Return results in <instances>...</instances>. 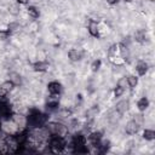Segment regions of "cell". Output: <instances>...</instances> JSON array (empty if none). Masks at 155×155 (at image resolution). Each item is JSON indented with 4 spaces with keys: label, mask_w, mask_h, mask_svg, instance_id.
<instances>
[{
    "label": "cell",
    "mask_w": 155,
    "mask_h": 155,
    "mask_svg": "<svg viewBox=\"0 0 155 155\" xmlns=\"http://www.w3.org/2000/svg\"><path fill=\"white\" fill-rule=\"evenodd\" d=\"M48 145H50V149L52 153L54 154H59V153H63L67 148V142L64 138L62 137H58V136H52L50 138V142H48Z\"/></svg>",
    "instance_id": "obj_1"
},
{
    "label": "cell",
    "mask_w": 155,
    "mask_h": 155,
    "mask_svg": "<svg viewBox=\"0 0 155 155\" xmlns=\"http://www.w3.org/2000/svg\"><path fill=\"white\" fill-rule=\"evenodd\" d=\"M0 130L5 133V134H17L22 128H19V126L10 117V119H6L5 121H1V126H0Z\"/></svg>",
    "instance_id": "obj_2"
},
{
    "label": "cell",
    "mask_w": 155,
    "mask_h": 155,
    "mask_svg": "<svg viewBox=\"0 0 155 155\" xmlns=\"http://www.w3.org/2000/svg\"><path fill=\"white\" fill-rule=\"evenodd\" d=\"M4 143L7 145V150L8 153H17L19 149V143L16 139V136L13 134H6L4 137Z\"/></svg>",
    "instance_id": "obj_3"
},
{
    "label": "cell",
    "mask_w": 155,
    "mask_h": 155,
    "mask_svg": "<svg viewBox=\"0 0 155 155\" xmlns=\"http://www.w3.org/2000/svg\"><path fill=\"white\" fill-rule=\"evenodd\" d=\"M86 142H87V138L85 137V134L82 133H75L71 139H70V145L71 148H78V147H82V145H86Z\"/></svg>",
    "instance_id": "obj_4"
},
{
    "label": "cell",
    "mask_w": 155,
    "mask_h": 155,
    "mask_svg": "<svg viewBox=\"0 0 155 155\" xmlns=\"http://www.w3.org/2000/svg\"><path fill=\"white\" fill-rule=\"evenodd\" d=\"M47 91L52 96H59L62 93V91H63V86H62L61 82L53 80V81H50L47 84Z\"/></svg>",
    "instance_id": "obj_5"
},
{
    "label": "cell",
    "mask_w": 155,
    "mask_h": 155,
    "mask_svg": "<svg viewBox=\"0 0 155 155\" xmlns=\"http://www.w3.org/2000/svg\"><path fill=\"white\" fill-rule=\"evenodd\" d=\"M11 119L19 126V128H25V127H28V126H27V124H28L27 116L23 115L22 113H13L12 116H11Z\"/></svg>",
    "instance_id": "obj_6"
},
{
    "label": "cell",
    "mask_w": 155,
    "mask_h": 155,
    "mask_svg": "<svg viewBox=\"0 0 155 155\" xmlns=\"http://www.w3.org/2000/svg\"><path fill=\"white\" fill-rule=\"evenodd\" d=\"M139 128H140V126L132 119V120H130V121L126 124V126H125V132H126L127 134H130V136H133V134L138 133Z\"/></svg>",
    "instance_id": "obj_7"
},
{
    "label": "cell",
    "mask_w": 155,
    "mask_h": 155,
    "mask_svg": "<svg viewBox=\"0 0 155 155\" xmlns=\"http://www.w3.org/2000/svg\"><path fill=\"white\" fill-rule=\"evenodd\" d=\"M87 29H88V33H90L91 36H93V38H98L99 36V25H98L97 21L90 19L88 25H87Z\"/></svg>",
    "instance_id": "obj_8"
},
{
    "label": "cell",
    "mask_w": 155,
    "mask_h": 155,
    "mask_svg": "<svg viewBox=\"0 0 155 155\" xmlns=\"http://www.w3.org/2000/svg\"><path fill=\"white\" fill-rule=\"evenodd\" d=\"M13 87H15V85H13L10 80L4 81V82L0 85V97H4V96H6L7 93H10V92L13 90Z\"/></svg>",
    "instance_id": "obj_9"
},
{
    "label": "cell",
    "mask_w": 155,
    "mask_h": 155,
    "mask_svg": "<svg viewBox=\"0 0 155 155\" xmlns=\"http://www.w3.org/2000/svg\"><path fill=\"white\" fill-rule=\"evenodd\" d=\"M102 138H103L102 132H99V131H93L88 134V142L91 145H98L99 142L102 140Z\"/></svg>",
    "instance_id": "obj_10"
},
{
    "label": "cell",
    "mask_w": 155,
    "mask_h": 155,
    "mask_svg": "<svg viewBox=\"0 0 155 155\" xmlns=\"http://www.w3.org/2000/svg\"><path fill=\"white\" fill-rule=\"evenodd\" d=\"M148 69H149V65H148L147 62H144V61H138L137 62V64H136V71H137V74L139 76H144L147 74Z\"/></svg>",
    "instance_id": "obj_11"
},
{
    "label": "cell",
    "mask_w": 155,
    "mask_h": 155,
    "mask_svg": "<svg viewBox=\"0 0 155 155\" xmlns=\"http://www.w3.org/2000/svg\"><path fill=\"white\" fill-rule=\"evenodd\" d=\"M82 56H84V52L80 51V50H76V48H71V50H69V52H68V58H69L71 62H78V61H80V59L82 58Z\"/></svg>",
    "instance_id": "obj_12"
},
{
    "label": "cell",
    "mask_w": 155,
    "mask_h": 155,
    "mask_svg": "<svg viewBox=\"0 0 155 155\" xmlns=\"http://www.w3.org/2000/svg\"><path fill=\"white\" fill-rule=\"evenodd\" d=\"M53 97L54 96L51 94V98H48L46 102V109L50 111H56L59 108V101L57 98H53Z\"/></svg>",
    "instance_id": "obj_13"
},
{
    "label": "cell",
    "mask_w": 155,
    "mask_h": 155,
    "mask_svg": "<svg viewBox=\"0 0 155 155\" xmlns=\"http://www.w3.org/2000/svg\"><path fill=\"white\" fill-rule=\"evenodd\" d=\"M128 108H130V103H128V101H127V99H122V101H120V102L116 103L115 110H116L120 115H122V114H125V113L128 110Z\"/></svg>",
    "instance_id": "obj_14"
},
{
    "label": "cell",
    "mask_w": 155,
    "mask_h": 155,
    "mask_svg": "<svg viewBox=\"0 0 155 155\" xmlns=\"http://www.w3.org/2000/svg\"><path fill=\"white\" fill-rule=\"evenodd\" d=\"M31 67H33V69H34L35 71L44 73V71H46V70L48 69V63H47L46 61H36L35 63L31 64Z\"/></svg>",
    "instance_id": "obj_15"
},
{
    "label": "cell",
    "mask_w": 155,
    "mask_h": 155,
    "mask_svg": "<svg viewBox=\"0 0 155 155\" xmlns=\"http://www.w3.org/2000/svg\"><path fill=\"white\" fill-rule=\"evenodd\" d=\"M68 133H69V128H68V126H65L64 124L57 122V130H56V134H54V136L65 138V137L68 136Z\"/></svg>",
    "instance_id": "obj_16"
},
{
    "label": "cell",
    "mask_w": 155,
    "mask_h": 155,
    "mask_svg": "<svg viewBox=\"0 0 155 155\" xmlns=\"http://www.w3.org/2000/svg\"><path fill=\"white\" fill-rule=\"evenodd\" d=\"M8 80L15 85V86H22V84H23V80H22V76L18 74V73H16V71H11L10 74H8Z\"/></svg>",
    "instance_id": "obj_17"
},
{
    "label": "cell",
    "mask_w": 155,
    "mask_h": 155,
    "mask_svg": "<svg viewBox=\"0 0 155 155\" xmlns=\"http://www.w3.org/2000/svg\"><path fill=\"white\" fill-rule=\"evenodd\" d=\"M148 107H149V99L147 97H142V98L138 99V102H137V109L140 113L145 111L148 109Z\"/></svg>",
    "instance_id": "obj_18"
},
{
    "label": "cell",
    "mask_w": 155,
    "mask_h": 155,
    "mask_svg": "<svg viewBox=\"0 0 155 155\" xmlns=\"http://www.w3.org/2000/svg\"><path fill=\"white\" fill-rule=\"evenodd\" d=\"M27 13H28V16H29L30 18H33V19H36V18H39V16H40L39 8H38L36 6H33V5H30V6L27 7Z\"/></svg>",
    "instance_id": "obj_19"
},
{
    "label": "cell",
    "mask_w": 155,
    "mask_h": 155,
    "mask_svg": "<svg viewBox=\"0 0 155 155\" xmlns=\"http://www.w3.org/2000/svg\"><path fill=\"white\" fill-rule=\"evenodd\" d=\"M134 40L137 42H139V44H144L147 41V33H145V30H143V29L137 30L134 33Z\"/></svg>",
    "instance_id": "obj_20"
},
{
    "label": "cell",
    "mask_w": 155,
    "mask_h": 155,
    "mask_svg": "<svg viewBox=\"0 0 155 155\" xmlns=\"http://www.w3.org/2000/svg\"><path fill=\"white\" fill-rule=\"evenodd\" d=\"M117 47H119V54H120V57L126 61L128 58V56H130V52H128L127 46L124 42H120V44H117Z\"/></svg>",
    "instance_id": "obj_21"
},
{
    "label": "cell",
    "mask_w": 155,
    "mask_h": 155,
    "mask_svg": "<svg viewBox=\"0 0 155 155\" xmlns=\"http://www.w3.org/2000/svg\"><path fill=\"white\" fill-rule=\"evenodd\" d=\"M21 5H18L17 2L16 4H11L8 7H7V11H8V13L11 15V16H18L19 13H21V7H19Z\"/></svg>",
    "instance_id": "obj_22"
},
{
    "label": "cell",
    "mask_w": 155,
    "mask_h": 155,
    "mask_svg": "<svg viewBox=\"0 0 155 155\" xmlns=\"http://www.w3.org/2000/svg\"><path fill=\"white\" fill-rule=\"evenodd\" d=\"M142 137H143L145 140L151 142V140L155 139V131H154V130H150V128H145V130L143 131Z\"/></svg>",
    "instance_id": "obj_23"
},
{
    "label": "cell",
    "mask_w": 155,
    "mask_h": 155,
    "mask_svg": "<svg viewBox=\"0 0 155 155\" xmlns=\"http://www.w3.org/2000/svg\"><path fill=\"white\" fill-rule=\"evenodd\" d=\"M126 81H127V85L130 86V88H136L137 85H138V76H136V75H128L127 79H126Z\"/></svg>",
    "instance_id": "obj_24"
},
{
    "label": "cell",
    "mask_w": 155,
    "mask_h": 155,
    "mask_svg": "<svg viewBox=\"0 0 155 155\" xmlns=\"http://www.w3.org/2000/svg\"><path fill=\"white\" fill-rule=\"evenodd\" d=\"M109 61L114 64V65H116V67H122L125 63H126V61L124 59V58H121L120 56H114V57H109Z\"/></svg>",
    "instance_id": "obj_25"
},
{
    "label": "cell",
    "mask_w": 155,
    "mask_h": 155,
    "mask_svg": "<svg viewBox=\"0 0 155 155\" xmlns=\"http://www.w3.org/2000/svg\"><path fill=\"white\" fill-rule=\"evenodd\" d=\"M114 56H119V47H117V44H113V45H110V47L108 48V57H114Z\"/></svg>",
    "instance_id": "obj_26"
},
{
    "label": "cell",
    "mask_w": 155,
    "mask_h": 155,
    "mask_svg": "<svg viewBox=\"0 0 155 155\" xmlns=\"http://www.w3.org/2000/svg\"><path fill=\"white\" fill-rule=\"evenodd\" d=\"M21 29V25H19V23H17V22H11V23H8V25H7V30L10 31V33H12V31H18Z\"/></svg>",
    "instance_id": "obj_27"
},
{
    "label": "cell",
    "mask_w": 155,
    "mask_h": 155,
    "mask_svg": "<svg viewBox=\"0 0 155 155\" xmlns=\"http://www.w3.org/2000/svg\"><path fill=\"white\" fill-rule=\"evenodd\" d=\"M124 93H125V88L121 87L120 85H116V87L114 88V97H115V98H119V97H121Z\"/></svg>",
    "instance_id": "obj_28"
},
{
    "label": "cell",
    "mask_w": 155,
    "mask_h": 155,
    "mask_svg": "<svg viewBox=\"0 0 155 155\" xmlns=\"http://www.w3.org/2000/svg\"><path fill=\"white\" fill-rule=\"evenodd\" d=\"M102 65V61L101 59H94L92 63H91V70L92 71H98L99 68Z\"/></svg>",
    "instance_id": "obj_29"
},
{
    "label": "cell",
    "mask_w": 155,
    "mask_h": 155,
    "mask_svg": "<svg viewBox=\"0 0 155 155\" xmlns=\"http://www.w3.org/2000/svg\"><path fill=\"white\" fill-rule=\"evenodd\" d=\"M133 120H134L139 126H142V125L144 124V116H143L142 114H137V115H134Z\"/></svg>",
    "instance_id": "obj_30"
},
{
    "label": "cell",
    "mask_w": 155,
    "mask_h": 155,
    "mask_svg": "<svg viewBox=\"0 0 155 155\" xmlns=\"http://www.w3.org/2000/svg\"><path fill=\"white\" fill-rule=\"evenodd\" d=\"M10 35H11V33H10L7 29H6V30H1V29H0V40H1V41L6 40Z\"/></svg>",
    "instance_id": "obj_31"
},
{
    "label": "cell",
    "mask_w": 155,
    "mask_h": 155,
    "mask_svg": "<svg viewBox=\"0 0 155 155\" xmlns=\"http://www.w3.org/2000/svg\"><path fill=\"white\" fill-rule=\"evenodd\" d=\"M16 2H17L18 5H28L29 0H16Z\"/></svg>",
    "instance_id": "obj_32"
},
{
    "label": "cell",
    "mask_w": 155,
    "mask_h": 155,
    "mask_svg": "<svg viewBox=\"0 0 155 155\" xmlns=\"http://www.w3.org/2000/svg\"><path fill=\"white\" fill-rule=\"evenodd\" d=\"M119 1H120V0H107V2H108L109 5H116Z\"/></svg>",
    "instance_id": "obj_33"
},
{
    "label": "cell",
    "mask_w": 155,
    "mask_h": 155,
    "mask_svg": "<svg viewBox=\"0 0 155 155\" xmlns=\"http://www.w3.org/2000/svg\"><path fill=\"white\" fill-rule=\"evenodd\" d=\"M76 102H79V103H81L82 102V96L79 93V94H76Z\"/></svg>",
    "instance_id": "obj_34"
},
{
    "label": "cell",
    "mask_w": 155,
    "mask_h": 155,
    "mask_svg": "<svg viewBox=\"0 0 155 155\" xmlns=\"http://www.w3.org/2000/svg\"><path fill=\"white\" fill-rule=\"evenodd\" d=\"M125 1H126V2H132L133 0H125Z\"/></svg>",
    "instance_id": "obj_35"
},
{
    "label": "cell",
    "mask_w": 155,
    "mask_h": 155,
    "mask_svg": "<svg viewBox=\"0 0 155 155\" xmlns=\"http://www.w3.org/2000/svg\"><path fill=\"white\" fill-rule=\"evenodd\" d=\"M0 126H1V117H0Z\"/></svg>",
    "instance_id": "obj_36"
},
{
    "label": "cell",
    "mask_w": 155,
    "mask_h": 155,
    "mask_svg": "<svg viewBox=\"0 0 155 155\" xmlns=\"http://www.w3.org/2000/svg\"><path fill=\"white\" fill-rule=\"evenodd\" d=\"M149 1H151V2H153V1H154V0H149Z\"/></svg>",
    "instance_id": "obj_37"
}]
</instances>
